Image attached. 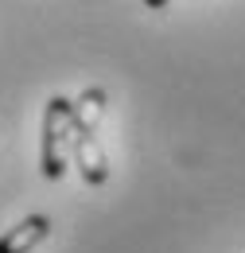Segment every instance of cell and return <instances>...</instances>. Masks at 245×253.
<instances>
[{"label":"cell","instance_id":"1","mask_svg":"<svg viewBox=\"0 0 245 253\" xmlns=\"http://www.w3.org/2000/svg\"><path fill=\"white\" fill-rule=\"evenodd\" d=\"M66 160H74V101L51 97L43 113V144H39V168L47 179L66 175Z\"/></svg>","mask_w":245,"mask_h":253},{"label":"cell","instance_id":"2","mask_svg":"<svg viewBox=\"0 0 245 253\" xmlns=\"http://www.w3.org/2000/svg\"><path fill=\"white\" fill-rule=\"evenodd\" d=\"M74 164H78V171L90 187H101L109 179V164H105V152L97 144V132H78L74 128Z\"/></svg>","mask_w":245,"mask_h":253},{"label":"cell","instance_id":"3","mask_svg":"<svg viewBox=\"0 0 245 253\" xmlns=\"http://www.w3.org/2000/svg\"><path fill=\"white\" fill-rule=\"evenodd\" d=\"M47 234H51V218L47 214H31V218H24L16 230H8L0 238V253H31Z\"/></svg>","mask_w":245,"mask_h":253},{"label":"cell","instance_id":"4","mask_svg":"<svg viewBox=\"0 0 245 253\" xmlns=\"http://www.w3.org/2000/svg\"><path fill=\"white\" fill-rule=\"evenodd\" d=\"M101 113H105V90H101V86L82 90V97L74 101V128H78V132H97Z\"/></svg>","mask_w":245,"mask_h":253},{"label":"cell","instance_id":"5","mask_svg":"<svg viewBox=\"0 0 245 253\" xmlns=\"http://www.w3.org/2000/svg\"><path fill=\"white\" fill-rule=\"evenodd\" d=\"M144 4H148V8H156V12H163V8H167V0H144Z\"/></svg>","mask_w":245,"mask_h":253}]
</instances>
